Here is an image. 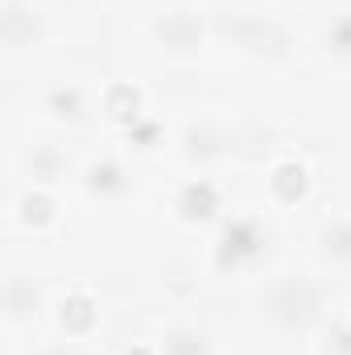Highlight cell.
Wrapping results in <instances>:
<instances>
[{"mask_svg": "<svg viewBox=\"0 0 351 355\" xmlns=\"http://www.w3.org/2000/svg\"><path fill=\"white\" fill-rule=\"evenodd\" d=\"M244 174H203V170H157L153 198H149V223L166 232L174 244H198L240 198Z\"/></svg>", "mask_w": 351, "mask_h": 355, "instance_id": "ba28073f", "label": "cell"}, {"mask_svg": "<svg viewBox=\"0 0 351 355\" xmlns=\"http://www.w3.org/2000/svg\"><path fill=\"white\" fill-rule=\"evenodd\" d=\"M302 79V21L240 0L215 12V87L273 99Z\"/></svg>", "mask_w": 351, "mask_h": 355, "instance_id": "277c9868", "label": "cell"}, {"mask_svg": "<svg viewBox=\"0 0 351 355\" xmlns=\"http://www.w3.org/2000/svg\"><path fill=\"white\" fill-rule=\"evenodd\" d=\"M83 232V215L62 182L0 178V240L33 252H67Z\"/></svg>", "mask_w": 351, "mask_h": 355, "instance_id": "52a82bcc", "label": "cell"}, {"mask_svg": "<svg viewBox=\"0 0 351 355\" xmlns=\"http://www.w3.org/2000/svg\"><path fill=\"white\" fill-rule=\"evenodd\" d=\"M112 58L170 91L215 87V8L203 0H116Z\"/></svg>", "mask_w": 351, "mask_h": 355, "instance_id": "6da1fadb", "label": "cell"}, {"mask_svg": "<svg viewBox=\"0 0 351 355\" xmlns=\"http://www.w3.org/2000/svg\"><path fill=\"white\" fill-rule=\"evenodd\" d=\"M293 252H298V223H289L285 215L264 207L244 182V190L228 207V215L198 244L186 248V261H190V277L203 293L232 297V293L248 289L252 281H261L264 272H273L277 265H285Z\"/></svg>", "mask_w": 351, "mask_h": 355, "instance_id": "3957f363", "label": "cell"}, {"mask_svg": "<svg viewBox=\"0 0 351 355\" xmlns=\"http://www.w3.org/2000/svg\"><path fill=\"white\" fill-rule=\"evenodd\" d=\"M141 314L153 327L157 355H244L228 306L211 293H182Z\"/></svg>", "mask_w": 351, "mask_h": 355, "instance_id": "30bf717a", "label": "cell"}, {"mask_svg": "<svg viewBox=\"0 0 351 355\" xmlns=\"http://www.w3.org/2000/svg\"><path fill=\"white\" fill-rule=\"evenodd\" d=\"M219 302L228 306L244 355H302L335 310V281L293 252L285 265Z\"/></svg>", "mask_w": 351, "mask_h": 355, "instance_id": "7a4b0ae2", "label": "cell"}, {"mask_svg": "<svg viewBox=\"0 0 351 355\" xmlns=\"http://www.w3.org/2000/svg\"><path fill=\"white\" fill-rule=\"evenodd\" d=\"M112 54H75L50 67L4 75V128L83 145L99 137V103Z\"/></svg>", "mask_w": 351, "mask_h": 355, "instance_id": "5b68a950", "label": "cell"}, {"mask_svg": "<svg viewBox=\"0 0 351 355\" xmlns=\"http://www.w3.org/2000/svg\"><path fill=\"white\" fill-rule=\"evenodd\" d=\"M302 75L351 87V0H327L302 21Z\"/></svg>", "mask_w": 351, "mask_h": 355, "instance_id": "7c38bea8", "label": "cell"}, {"mask_svg": "<svg viewBox=\"0 0 351 355\" xmlns=\"http://www.w3.org/2000/svg\"><path fill=\"white\" fill-rule=\"evenodd\" d=\"M203 4H211V8L219 12V8H228V4H240V0H203Z\"/></svg>", "mask_w": 351, "mask_h": 355, "instance_id": "e0dca14e", "label": "cell"}, {"mask_svg": "<svg viewBox=\"0 0 351 355\" xmlns=\"http://www.w3.org/2000/svg\"><path fill=\"white\" fill-rule=\"evenodd\" d=\"M298 257L335 285L351 277V190H339L298 223Z\"/></svg>", "mask_w": 351, "mask_h": 355, "instance_id": "4fadbf2b", "label": "cell"}, {"mask_svg": "<svg viewBox=\"0 0 351 355\" xmlns=\"http://www.w3.org/2000/svg\"><path fill=\"white\" fill-rule=\"evenodd\" d=\"M335 318H343L351 327V277L335 285Z\"/></svg>", "mask_w": 351, "mask_h": 355, "instance_id": "2e32d148", "label": "cell"}, {"mask_svg": "<svg viewBox=\"0 0 351 355\" xmlns=\"http://www.w3.org/2000/svg\"><path fill=\"white\" fill-rule=\"evenodd\" d=\"M261 4H268L273 12H285V17H293V21H306L314 8H323L327 0H261Z\"/></svg>", "mask_w": 351, "mask_h": 355, "instance_id": "9a60e30c", "label": "cell"}, {"mask_svg": "<svg viewBox=\"0 0 351 355\" xmlns=\"http://www.w3.org/2000/svg\"><path fill=\"white\" fill-rule=\"evenodd\" d=\"M75 54H112V46L58 21L37 0H0V67L4 75H25Z\"/></svg>", "mask_w": 351, "mask_h": 355, "instance_id": "9c48e42d", "label": "cell"}, {"mask_svg": "<svg viewBox=\"0 0 351 355\" xmlns=\"http://www.w3.org/2000/svg\"><path fill=\"white\" fill-rule=\"evenodd\" d=\"M42 8H50L58 21L75 25L79 33H87L95 42L112 46V17H116V0H37Z\"/></svg>", "mask_w": 351, "mask_h": 355, "instance_id": "5bb4252c", "label": "cell"}, {"mask_svg": "<svg viewBox=\"0 0 351 355\" xmlns=\"http://www.w3.org/2000/svg\"><path fill=\"white\" fill-rule=\"evenodd\" d=\"M62 265V252H33L4 244L0 261V343H25L42 335L50 289Z\"/></svg>", "mask_w": 351, "mask_h": 355, "instance_id": "8fae6325", "label": "cell"}, {"mask_svg": "<svg viewBox=\"0 0 351 355\" xmlns=\"http://www.w3.org/2000/svg\"><path fill=\"white\" fill-rule=\"evenodd\" d=\"M157 170L141 166L128 149L108 137H91L75 149L71 198L83 215V227H124L149 215Z\"/></svg>", "mask_w": 351, "mask_h": 355, "instance_id": "8992f818", "label": "cell"}]
</instances>
